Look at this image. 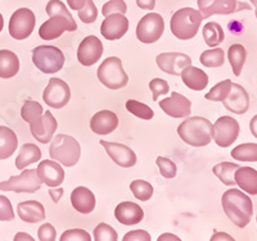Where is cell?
I'll return each instance as SVG.
<instances>
[{
	"label": "cell",
	"instance_id": "obj_3",
	"mask_svg": "<svg viewBox=\"0 0 257 241\" xmlns=\"http://www.w3.org/2000/svg\"><path fill=\"white\" fill-rule=\"evenodd\" d=\"M202 15L193 8H181L174 13L170 21V29L173 35L179 40H190L198 34L201 27Z\"/></svg>",
	"mask_w": 257,
	"mask_h": 241
},
{
	"label": "cell",
	"instance_id": "obj_42",
	"mask_svg": "<svg viewBox=\"0 0 257 241\" xmlns=\"http://www.w3.org/2000/svg\"><path fill=\"white\" fill-rule=\"evenodd\" d=\"M45 9H47V13L49 17L59 15V16H63V17L68 18L70 21H75L73 20L72 15L68 12L67 7L64 6V3H62L61 0H50L49 3L47 4V8Z\"/></svg>",
	"mask_w": 257,
	"mask_h": 241
},
{
	"label": "cell",
	"instance_id": "obj_35",
	"mask_svg": "<svg viewBox=\"0 0 257 241\" xmlns=\"http://www.w3.org/2000/svg\"><path fill=\"white\" fill-rule=\"evenodd\" d=\"M199 62H201L205 67H208V68L221 67V66H224L225 63L224 50H222L221 48H215V49L205 50V52L201 54Z\"/></svg>",
	"mask_w": 257,
	"mask_h": 241
},
{
	"label": "cell",
	"instance_id": "obj_6",
	"mask_svg": "<svg viewBox=\"0 0 257 241\" xmlns=\"http://www.w3.org/2000/svg\"><path fill=\"white\" fill-rule=\"evenodd\" d=\"M32 62L36 68L47 75L57 73L63 68L64 56L61 49L53 45H39L32 49Z\"/></svg>",
	"mask_w": 257,
	"mask_h": 241
},
{
	"label": "cell",
	"instance_id": "obj_12",
	"mask_svg": "<svg viewBox=\"0 0 257 241\" xmlns=\"http://www.w3.org/2000/svg\"><path fill=\"white\" fill-rule=\"evenodd\" d=\"M71 99V89L67 82L63 80L53 77L49 80L47 89L43 93V100L54 109H61L66 107Z\"/></svg>",
	"mask_w": 257,
	"mask_h": 241
},
{
	"label": "cell",
	"instance_id": "obj_47",
	"mask_svg": "<svg viewBox=\"0 0 257 241\" xmlns=\"http://www.w3.org/2000/svg\"><path fill=\"white\" fill-rule=\"evenodd\" d=\"M90 241L91 237L85 229L73 228L64 231L61 236V241Z\"/></svg>",
	"mask_w": 257,
	"mask_h": 241
},
{
	"label": "cell",
	"instance_id": "obj_16",
	"mask_svg": "<svg viewBox=\"0 0 257 241\" xmlns=\"http://www.w3.org/2000/svg\"><path fill=\"white\" fill-rule=\"evenodd\" d=\"M103 56V44L94 35H89L81 41L77 49V61L85 66L91 67Z\"/></svg>",
	"mask_w": 257,
	"mask_h": 241
},
{
	"label": "cell",
	"instance_id": "obj_41",
	"mask_svg": "<svg viewBox=\"0 0 257 241\" xmlns=\"http://www.w3.org/2000/svg\"><path fill=\"white\" fill-rule=\"evenodd\" d=\"M158 168H160L161 174L164 176L165 178H174L176 176V172H178V167H176L175 163L171 159H167L164 157H158L156 159Z\"/></svg>",
	"mask_w": 257,
	"mask_h": 241
},
{
	"label": "cell",
	"instance_id": "obj_21",
	"mask_svg": "<svg viewBox=\"0 0 257 241\" xmlns=\"http://www.w3.org/2000/svg\"><path fill=\"white\" fill-rule=\"evenodd\" d=\"M36 172L41 182L49 187H58L64 181L63 168L56 160H43L39 163Z\"/></svg>",
	"mask_w": 257,
	"mask_h": 241
},
{
	"label": "cell",
	"instance_id": "obj_17",
	"mask_svg": "<svg viewBox=\"0 0 257 241\" xmlns=\"http://www.w3.org/2000/svg\"><path fill=\"white\" fill-rule=\"evenodd\" d=\"M161 109L173 118H185L192 112V102L181 94L171 93L170 98L160 100Z\"/></svg>",
	"mask_w": 257,
	"mask_h": 241
},
{
	"label": "cell",
	"instance_id": "obj_39",
	"mask_svg": "<svg viewBox=\"0 0 257 241\" xmlns=\"http://www.w3.org/2000/svg\"><path fill=\"white\" fill-rule=\"evenodd\" d=\"M43 121H44V132H43L41 144H48V142L52 141L53 136L56 134L57 128H58V122L50 111L43 113Z\"/></svg>",
	"mask_w": 257,
	"mask_h": 241
},
{
	"label": "cell",
	"instance_id": "obj_36",
	"mask_svg": "<svg viewBox=\"0 0 257 241\" xmlns=\"http://www.w3.org/2000/svg\"><path fill=\"white\" fill-rule=\"evenodd\" d=\"M126 111L128 113L134 114L138 118L144 119V121H149L155 117V112H153L152 108L135 99H128L126 102Z\"/></svg>",
	"mask_w": 257,
	"mask_h": 241
},
{
	"label": "cell",
	"instance_id": "obj_1",
	"mask_svg": "<svg viewBox=\"0 0 257 241\" xmlns=\"http://www.w3.org/2000/svg\"><path fill=\"white\" fill-rule=\"evenodd\" d=\"M222 209L237 227L244 228L251 222L253 204L248 195L238 189H230L222 195Z\"/></svg>",
	"mask_w": 257,
	"mask_h": 241
},
{
	"label": "cell",
	"instance_id": "obj_54",
	"mask_svg": "<svg viewBox=\"0 0 257 241\" xmlns=\"http://www.w3.org/2000/svg\"><path fill=\"white\" fill-rule=\"evenodd\" d=\"M217 238H225V240H234L231 236H228V235H225V233H220V232L215 233V235L211 237V240H217Z\"/></svg>",
	"mask_w": 257,
	"mask_h": 241
},
{
	"label": "cell",
	"instance_id": "obj_15",
	"mask_svg": "<svg viewBox=\"0 0 257 241\" xmlns=\"http://www.w3.org/2000/svg\"><path fill=\"white\" fill-rule=\"evenodd\" d=\"M99 142L104 148L105 153L109 155V158L116 163L117 166L122 167V168H130L137 164V154L132 148H128L125 144L105 141V140H100Z\"/></svg>",
	"mask_w": 257,
	"mask_h": 241
},
{
	"label": "cell",
	"instance_id": "obj_4",
	"mask_svg": "<svg viewBox=\"0 0 257 241\" xmlns=\"http://www.w3.org/2000/svg\"><path fill=\"white\" fill-rule=\"evenodd\" d=\"M49 154L53 160L61 163L64 167H73L81 157V146L72 136L59 134L52 139Z\"/></svg>",
	"mask_w": 257,
	"mask_h": 241
},
{
	"label": "cell",
	"instance_id": "obj_53",
	"mask_svg": "<svg viewBox=\"0 0 257 241\" xmlns=\"http://www.w3.org/2000/svg\"><path fill=\"white\" fill-rule=\"evenodd\" d=\"M249 130H251L252 135L257 139V114L251 119V122H249Z\"/></svg>",
	"mask_w": 257,
	"mask_h": 241
},
{
	"label": "cell",
	"instance_id": "obj_38",
	"mask_svg": "<svg viewBox=\"0 0 257 241\" xmlns=\"http://www.w3.org/2000/svg\"><path fill=\"white\" fill-rule=\"evenodd\" d=\"M231 87L230 80H224V81L219 82L208 91L205 95V98L211 102H222V100L229 95Z\"/></svg>",
	"mask_w": 257,
	"mask_h": 241
},
{
	"label": "cell",
	"instance_id": "obj_45",
	"mask_svg": "<svg viewBox=\"0 0 257 241\" xmlns=\"http://www.w3.org/2000/svg\"><path fill=\"white\" fill-rule=\"evenodd\" d=\"M149 89L152 91V99L155 102H157L161 95H166L170 91L169 84L162 79H153L152 81L149 82Z\"/></svg>",
	"mask_w": 257,
	"mask_h": 241
},
{
	"label": "cell",
	"instance_id": "obj_13",
	"mask_svg": "<svg viewBox=\"0 0 257 241\" xmlns=\"http://www.w3.org/2000/svg\"><path fill=\"white\" fill-rule=\"evenodd\" d=\"M77 25L75 21H70L63 16H52L39 29V36L43 40H54L63 35L64 31H76Z\"/></svg>",
	"mask_w": 257,
	"mask_h": 241
},
{
	"label": "cell",
	"instance_id": "obj_46",
	"mask_svg": "<svg viewBox=\"0 0 257 241\" xmlns=\"http://www.w3.org/2000/svg\"><path fill=\"white\" fill-rule=\"evenodd\" d=\"M15 219V212L11 200L4 195H0V221L9 222Z\"/></svg>",
	"mask_w": 257,
	"mask_h": 241
},
{
	"label": "cell",
	"instance_id": "obj_14",
	"mask_svg": "<svg viewBox=\"0 0 257 241\" xmlns=\"http://www.w3.org/2000/svg\"><path fill=\"white\" fill-rule=\"evenodd\" d=\"M21 116L25 122L30 125L32 136L41 142L44 132V121H43V107L40 103L35 100H26L21 109Z\"/></svg>",
	"mask_w": 257,
	"mask_h": 241
},
{
	"label": "cell",
	"instance_id": "obj_28",
	"mask_svg": "<svg viewBox=\"0 0 257 241\" xmlns=\"http://www.w3.org/2000/svg\"><path fill=\"white\" fill-rule=\"evenodd\" d=\"M18 139L13 130L0 126V160L8 159L17 150Z\"/></svg>",
	"mask_w": 257,
	"mask_h": 241
},
{
	"label": "cell",
	"instance_id": "obj_34",
	"mask_svg": "<svg viewBox=\"0 0 257 241\" xmlns=\"http://www.w3.org/2000/svg\"><path fill=\"white\" fill-rule=\"evenodd\" d=\"M231 157L240 162H257V144H240L231 150Z\"/></svg>",
	"mask_w": 257,
	"mask_h": 241
},
{
	"label": "cell",
	"instance_id": "obj_5",
	"mask_svg": "<svg viewBox=\"0 0 257 241\" xmlns=\"http://www.w3.org/2000/svg\"><path fill=\"white\" fill-rule=\"evenodd\" d=\"M98 80L111 90H118L127 85L128 76L122 68V62L117 57H109L98 68Z\"/></svg>",
	"mask_w": 257,
	"mask_h": 241
},
{
	"label": "cell",
	"instance_id": "obj_11",
	"mask_svg": "<svg viewBox=\"0 0 257 241\" xmlns=\"http://www.w3.org/2000/svg\"><path fill=\"white\" fill-rule=\"evenodd\" d=\"M240 126L237 119L229 116H221L213 125L212 139L221 148H229L239 136Z\"/></svg>",
	"mask_w": 257,
	"mask_h": 241
},
{
	"label": "cell",
	"instance_id": "obj_22",
	"mask_svg": "<svg viewBox=\"0 0 257 241\" xmlns=\"http://www.w3.org/2000/svg\"><path fill=\"white\" fill-rule=\"evenodd\" d=\"M114 217L121 224L125 226H134L141 223L144 218V212L142 206L132 201H122L116 206Z\"/></svg>",
	"mask_w": 257,
	"mask_h": 241
},
{
	"label": "cell",
	"instance_id": "obj_49",
	"mask_svg": "<svg viewBox=\"0 0 257 241\" xmlns=\"http://www.w3.org/2000/svg\"><path fill=\"white\" fill-rule=\"evenodd\" d=\"M123 241H151V235L144 229H134L123 236Z\"/></svg>",
	"mask_w": 257,
	"mask_h": 241
},
{
	"label": "cell",
	"instance_id": "obj_31",
	"mask_svg": "<svg viewBox=\"0 0 257 241\" xmlns=\"http://www.w3.org/2000/svg\"><path fill=\"white\" fill-rule=\"evenodd\" d=\"M228 58L230 62V66L233 68V72L235 76H240L243 67H244L245 58H247V50L240 44H234L229 48Z\"/></svg>",
	"mask_w": 257,
	"mask_h": 241
},
{
	"label": "cell",
	"instance_id": "obj_7",
	"mask_svg": "<svg viewBox=\"0 0 257 241\" xmlns=\"http://www.w3.org/2000/svg\"><path fill=\"white\" fill-rule=\"evenodd\" d=\"M197 3L203 20L215 15L228 16L252 9L249 4L238 0H197Z\"/></svg>",
	"mask_w": 257,
	"mask_h": 241
},
{
	"label": "cell",
	"instance_id": "obj_9",
	"mask_svg": "<svg viewBox=\"0 0 257 241\" xmlns=\"http://www.w3.org/2000/svg\"><path fill=\"white\" fill-rule=\"evenodd\" d=\"M35 25V13L29 8H20L9 20V34L16 40H25L34 32Z\"/></svg>",
	"mask_w": 257,
	"mask_h": 241
},
{
	"label": "cell",
	"instance_id": "obj_57",
	"mask_svg": "<svg viewBox=\"0 0 257 241\" xmlns=\"http://www.w3.org/2000/svg\"><path fill=\"white\" fill-rule=\"evenodd\" d=\"M3 27H4V18L3 16H2V13H0V32L3 31Z\"/></svg>",
	"mask_w": 257,
	"mask_h": 241
},
{
	"label": "cell",
	"instance_id": "obj_56",
	"mask_svg": "<svg viewBox=\"0 0 257 241\" xmlns=\"http://www.w3.org/2000/svg\"><path fill=\"white\" fill-rule=\"evenodd\" d=\"M180 240V238L178 237V236H174V235H169V233H165V235H162V236H160V237H158V241H162V240Z\"/></svg>",
	"mask_w": 257,
	"mask_h": 241
},
{
	"label": "cell",
	"instance_id": "obj_33",
	"mask_svg": "<svg viewBox=\"0 0 257 241\" xmlns=\"http://www.w3.org/2000/svg\"><path fill=\"white\" fill-rule=\"evenodd\" d=\"M202 35H203L206 44L210 48L219 47L225 39L221 26L216 24V22H208V24H206L203 30H202Z\"/></svg>",
	"mask_w": 257,
	"mask_h": 241
},
{
	"label": "cell",
	"instance_id": "obj_8",
	"mask_svg": "<svg viewBox=\"0 0 257 241\" xmlns=\"http://www.w3.org/2000/svg\"><path fill=\"white\" fill-rule=\"evenodd\" d=\"M41 180L39 178L36 169H26L18 176L9 177L8 181L0 182V191L12 192H34L39 191L41 187Z\"/></svg>",
	"mask_w": 257,
	"mask_h": 241
},
{
	"label": "cell",
	"instance_id": "obj_43",
	"mask_svg": "<svg viewBox=\"0 0 257 241\" xmlns=\"http://www.w3.org/2000/svg\"><path fill=\"white\" fill-rule=\"evenodd\" d=\"M77 12H79V18L84 24H94L98 18V9H96L95 4L93 3V0H89L86 6Z\"/></svg>",
	"mask_w": 257,
	"mask_h": 241
},
{
	"label": "cell",
	"instance_id": "obj_30",
	"mask_svg": "<svg viewBox=\"0 0 257 241\" xmlns=\"http://www.w3.org/2000/svg\"><path fill=\"white\" fill-rule=\"evenodd\" d=\"M41 159V150L35 144H25L20 150V154L16 158V167L22 171L30 164L39 162Z\"/></svg>",
	"mask_w": 257,
	"mask_h": 241
},
{
	"label": "cell",
	"instance_id": "obj_48",
	"mask_svg": "<svg viewBox=\"0 0 257 241\" xmlns=\"http://www.w3.org/2000/svg\"><path fill=\"white\" fill-rule=\"evenodd\" d=\"M38 237L40 241H54L57 237L56 228L50 223L41 224L38 231Z\"/></svg>",
	"mask_w": 257,
	"mask_h": 241
},
{
	"label": "cell",
	"instance_id": "obj_26",
	"mask_svg": "<svg viewBox=\"0 0 257 241\" xmlns=\"http://www.w3.org/2000/svg\"><path fill=\"white\" fill-rule=\"evenodd\" d=\"M180 76L185 86L189 87L190 90L202 91L208 85L207 73L205 71H202L201 68L193 67L192 64L187 66L184 70L181 71Z\"/></svg>",
	"mask_w": 257,
	"mask_h": 241
},
{
	"label": "cell",
	"instance_id": "obj_40",
	"mask_svg": "<svg viewBox=\"0 0 257 241\" xmlns=\"http://www.w3.org/2000/svg\"><path fill=\"white\" fill-rule=\"evenodd\" d=\"M116 229L107 223H100L94 229V240L95 241H117Z\"/></svg>",
	"mask_w": 257,
	"mask_h": 241
},
{
	"label": "cell",
	"instance_id": "obj_44",
	"mask_svg": "<svg viewBox=\"0 0 257 241\" xmlns=\"http://www.w3.org/2000/svg\"><path fill=\"white\" fill-rule=\"evenodd\" d=\"M127 12V6L123 0H109L103 6L102 15L104 17L109 15H113V13H121V15H125Z\"/></svg>",
	"mask_w": 257,
	"mask_h": 241
},
{
	"label": "cell",
	"instance_id": "obj_10",
	"mask_svg": "<svg viewBox=\"0 0 257 241\" xmlns=\"http://www.w3.org/2000/svg\"><path fill=\"white\" fill-rule=\"evenodd\" d=\"M165 31V21L158 13H148L137 26V38L143 44H153L160 40Z\"/></svg>",
	"mask_w": 257,
	"mask_h": 241
},
{
	"label": "cell",
	"instance_id": "obj_25",
	"mask_svg": "<svg viewBox=\"0 0 257 241\" xmlns=\"http://www.w3.org/2000/svg\"><path fill=\"white\" fill-rule=\"evenodd\" d=\"M18 217L27 223H39L45 219V208L36 200L22 201L17 205Z\"/></svg>",
	"mask_w": 257,
	"mask_h": 241
},
{
	"label": "cell",
	"instance_id": "obj_2",
	"mask_svg": "<svg viewBox=\"0 0 257 241\" xmlns=\"http://www.w3.org/2000/svg\"><path fill=\"white\" fill-rule=\"evenodd\" d=\"M213 125L205 117H189L178 127L180 139L190 146L208 145L212 140Z\"/></svg>",
	"mask_w": 257,
	"mask_h": 241
},
{
	"label": "cell",
	"instance_id": "obj_18",
	"mask_svg": "<svg viewBox=\"0 0 257 241\" xmlns=\"http://www.w3.org/2000/svg\"><path fill=\"white\" fill-rule=\"evenodd\" d=\"M127 31L128 20L125 17V15H121V13H113V15L107 16L100 26V34L103 38L109 41L120 40Z\"/></svg>",
	"mask_w": 257,
	"mask_h": 241
},
{
	"label": "cell",
	"instance_id": "obj_32",
	"mask_svg": "<svg viewBox=\"0 0 257 241\" xmlns=\"http://www.w3.org/2000/svg\"><path fill=\"white\" fill-rule=\"evenodd\" d=\"M239 168V164L237 163H229V162H221L212 168L213 174L219 177L224 185L226 186H234L237 185L235 180H234V173Z\"/></svg>",
	"mask_w": 257,
	"mask_h": 241
},
{
	"label": "cell",
	"instance_id": "obj_52",
	"mask_svg": "<svg viewBox=\"0 0 257 241\" xmlns=\"http://www.w3.org/2000/svg\"><path fill=\"white\" fill-rule=\"evenodd\" d=\"M49 195L50 196H52V199H53V201H54V203H58L59 201V199L62 198V195H63V189H52V190H49Z\"/></svg>",
	"mask_w": 257,
	"mask_h": 241
},
{
	"label": "cell",
	"instance_id": "obj_27",
	"mask_svg": "<svg viewBox=\"0 0 257 241\" xmlns=\"http://www.w3.org/2000/svg\"><path fill=\"white\" fill-rule=\"evenodd\" d=\"M235 183L243 191L257 195V171L251 167H239L234 173Z\"/></svg>",
	"mask_w": 257,
	"mask_h": 241
},
{
	"label": "cell",
	"instance_id": "obj_19",
	"mask_svg": "<svg viewBox=\"0 0 257 241\" xmlns=\"http://www.w3.org/2000/svg\"><path fill=\"white\" fill-rule=\"evenodd\" d=\"M156 63L167 75L179 76L187 66L192 64V59L183 53H162L157 56Z\"/></svg>",
	"mask_w": 257,
	"mask_h": 241
},
{
	"label": "cell",
	"instance_id": "obj_23",
	"mask_svg": "<svg viewBox=\"0 0 257 241\" xmlns=\"http://www.w3.org/2000/svg\"><path fill=\"white\" fill-rule=\"evenodd\" d=\"M118 127V117L114 112L104 109L93 116L90 121V128L96 135L112 134Z\"/></svg>",
	"mask_w": 257,
	"mask_h": 241
},
{
	"label": "cell",
	"instance_id": "obj_55",
	"mask_svg": "<svg viewBox=\"0 0 257 241\" xmlns=\"http://www.w3.org/2000/svg\"><path fill=\"white\" fill-rule=\"evenodd\" d=\"M15 240H30V241H32L34 238H32L30 235H27V233L20 232L18 235L15 236Z\"/></svg>",
	"mask_w": 257,
	"mask_h": 241
},
{
	"label": "cell",
	"instance_id": "obj_51",
	"mask_svg": "<svg viewBox=\"0 0 257 241\" xmlns=\"http://www.w3.org/2000/svg\"><path fill=\"white\" fill-rule=\"evenodd\" d=\"M89 0H67V4L73 11H80V9H82L86 6Z\"/></svg>",
	"mask_w": 257,
	"mask_h": 241
},
{
	"label": "cell",
	"instance_id": "obj_37",
	"mask_svg": "<svg viewBox=\"0 0 257 241\" xmlns=\"http://www.w3.org/2000/svg\"><path fill=\"white\" fill-rule=\"evenodd\" d=\"M130 190L135 198L141 201H148L153 195V186L144 180H135L130 183Z\"/></svg>",
	"mask_w": 257,
	"mask_h": 241
},
{
	"label": "cell",
	"instance_id": "obj_24",
	"mask_svg": "<svg viewBox=\"0 0 257 241\" xmlns=\"http://www.w3.org/2000/svg\"><path fill=\"white\" fill-rule=\"evenodd\" d=\"M71 203L75 210L81 214H89L95 208V196L90 189L79 186L71 194Z\"/></svg>",
	"mask_w": 257,
	"mask_h": 241
},
{
	"label": "cell",
	"instance_id": "obj_20",
	"mask_svg": "<svg viewBox=\"0 0 257 241\" xmlns=\"http://www.w3.org/2000/svg\"><path fill=\"white\" fill-rule=\"evenodd\" d=\"M224 107L235 114H244L249 109V95L242 85L231 82L230 93L222 100Z\"/></svg>",
	"mask_w": 257,
	"mask_h": 241
},
{
	"label": "cell",
	"instance_id": "obj_50",
	"mask_svg": "<svg viewBox=\"0 0 257 241\" xmlns=\"http://www.w3.org/2000/svg\"><path fill=\"white\" fill-rule=\"evenodd\" d=\"M137 4L139 8L146 9V11H153L156 7V0H137Z\"/></svg>",
	"mask_w": 257,
	"mask_h": 241
},
{
	"label": "cell",
	"instance_id": "obj_29",
	"mask_svg": "<svg viewBox=\"0 0 257 241\" xmlns=\"http://www.w3.org/2000/svg\"><path fill=\"white\" fill-rule=\"evenodd\" d=\"M20 71V59L11 50H0V79H12Z\"/></svg>",
	"mask_w": 257,
	"mask_h": 241
},
{
	"label": "cell",
	"instance_id": "obj_58",
	"mask_svg": "<svg viewBox=\"0 0 257 241\" xmlns=\"http://www.w3.org/2000/svg\"><path fill=\"white\" fill-rule=\"evenodd\" d=\"M251 3L254 6V12H256V18H257V0H251Z\"/></svg>",
	"mask_w": 257,
	"mask_h": 241
}]
</instances>
